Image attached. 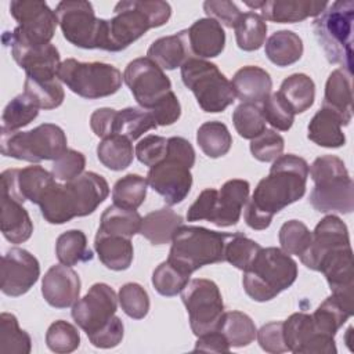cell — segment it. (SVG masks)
Listing matches in <instances>:
<instances>
[{
	"label": "cell",
	"mask_w": 354,
	"mask_h": 354,
	"mask_svg": "<svg viewBox=\"0 0 354 354\" xmlns=\"http://www.w3.org/2000/svg\"><path fill=\"white\" fill-rule=\"evenodd\" d=\"M234 30L238 47L243 51H254L266 43L267 22L257 12H242Z\"/></svg>",
	"instance_id": "b9f144b4"
},
{
	"label": "cell",
	"mask_w": 354,
	"mask_h": 354,
	"mask_svg": "<svg viewBox=\"0 0 354 354\" xmlns=\"http://www.w3.org/2000/svg\"><path fill=\"white\" fill-rule=\"evenodd\" d=\"M82 282L75 270L69 266H51L41 279V295L55 308L73 306L80 295Z\"/></svg>",
	"instance_id": "44dd1931"
},
{
	"label": "cell",
	"mask_w": 354,
	"mask_h": 354,
	"mask_svg": "<svg viewBox=\"0 0 354 354\" xmlns=\"http://www.w3.org/2000/svg\"><path fill=\"white\" fill-rule=\"evenodd\" d=\"M308 173L314 188L308 196L310 205L321 213L348 214L354 210V184L344 162L335 155L317 158Z\"/></svg>",
	"instance_id": "277c9868"
},
{
	"label": "cell",
	"mask_w": 354,
	"mask_h": 354,
	"mask_svg": "<svg viewBox=\"0 0 354 354\" xmlns=\"http://www.w3.org/2000/svg\"><path fill=\"white\" fill-rule=\"evenodd\" d=\"M180 69L184 86L194 93L202 111L218 113L235 101L236 97L231 82L216 64L189 57Z\"/></svg>",
	"instance_id": "30bf717a"
},
{
	"label": "cell",
	"mask_w": 354,
	"mask_h": 354,
	"mask_svg": "<svg viewBox=\"0 0 354 354\" xmlns=\"http://www.w3.org/2000/svg\"><path fill=\"white\" fill-rule=\"evenodd\" d=\"M282 329L288 351L295 354H301L306 344L317 332L313 317L307 313H293L283 321Z\"/></svg>",
	"instance_id": "f6af8a7d"
},
{
	"label": "cell",
	"mask_w": 354,
	"mask_h": 354,
	"mask_svg": "<svg viewBox=\"0 0 354 354\" xmlns=\"http://www.w3.org/2000/svg\"><path fill=\"white\" fill-rule=\"evenodd\" d=\"M260 249L261 246L246 235L241 232L230 234L224 249V259L235 268L245 271Z\"/></svg>",
	"instance_id": "681fc988"
},
{
	"label": "cell",
	"mask_w": 354,
	"mask_h": 354,
	"mask_svg": "<svg viewBox=\"0 0 354 354\" xmlns=\"http://www.w3.org/2000/svg\"><path fill=\"white\" fill-rule=\"evenodd\" d=\"M343 119L329 108L321 106L307 126V138L324 148H340L346 144Z\"/></svg>",
	"instance_id": "4316f807"
},
{
	"label": "cell",
	"mask_w": 354,
	"mask_h": 354,
	"mask_svg": "<svg viewBox=\"0 0 354 354\" xmlns=\"http://www.w3.org/2000/svg\"><path fill=\"white\" fill-rule=\"evenodd\" d=\"M187 43L191 57L214 58L225 47V32L223 26L212 18H199L185 29Z\"/></svg>",
	"instance_id": "603a6c76"
},
{
	"label": "cell",
	"mask_w": 354,
	"mask_h": 354,
	"mask_svg": "<svg viewBox=\"0 0 354 354\" xmlns=\"http://www.w3.org/2000/svg\"><path fill=\"white\" fill-rule=\"evenodd\" d=\"M123 82L129 87L140 108L151 111L171 90V82L148 57L130 61L123 72Z\"/></svg>",
	"instance_id": "2e32d148"
},
{
	"label": "cell",
	"mask_w": 354,
	"mask_h": 354,
	"mask_svg": "<svg viewBox=\"0 0 354 354\" xmlns=\"http://www.w3.org/2000/svg\"><path fill=\"white\" fill-rule=\"evenodd\" d=\"M181 300L195 336L218 329L224 314V303L216 282L206 278L191 279L181 290Z\"/></svg>",
	"instance_id": "9a60e30c"
},
{
	"label": "cell",
	"mask_w": 354,
	"mask_h": 354,
	"mask_svg": "<svg viewBox=\"0 0 354 354\" xmlns=\"http://www.w3.org/2000/svg\"><path fill=\"white\" fill-rule=\"evenodd\" d=\"M108 195L109 185L102 176L83 171L68 183L54 181L41 196L39 207L47 223L65 224L75 217L91 214Z\"/></svg>",
	"instance_id": "7a4b0ae2"
},
{
	"label": "cell",
	"mask_w": 354,
	"mask_h": 354,
	"mask_svg": "<svg viewBox=\"0 0 354 354\" xmlns=\"http://www.w3.org/2000/svg\"><path fill=\"white\" fill-rule=\"evenodd\" d=\"M147 57L159 65L163 71H173L191 57L185 29L176 35L163 36L156 39L148 48Z\"/></svg>",
	"instance_id": "f1b7e54d"
},
{
	"label": "cell",
	"mask_w": 354,
	"mask_h": 354,
	"mask_svg": "<svg viewBox=\"0 0 354 354\" xmlns=\"http://www.w3.org/2000/svg\"><path fill=\"white\" fill-rule=\"evenodd\" d=\"M278 238L285 253L301 256L310 245L311 231L303 221L289 220L279 228Z\"/></svg>",
	"instance_id": "816d5d0a"
},
{
	"label": "cell",
	"mask_w": 354,
	"mask_h": 354,
	"mask_svg": "<svg viewBox=\"0 0 354 354\" xmlns=\"http://www.w3.org/2000/svg\"><path fill=\"white\" fill-rule=\"evenodd\" d=\"M147 187L148 181L145 177L133 173L126 174L119 178L112 188L113 203L124 209L136 210L145 201Z\"/></svg>",
	"instance_id": "bcb514c9"
},
{
	"label": "cell",
	"mask_w": 354,
	"mask_h": 354,
	"mask_svg": "<svg viewBox=\"0 0 354 354\" xmlns=\"http://www.w3.org/2000/svg\"><path fill=\"white\" fill-rule=\"evenodd\" d=\"M281 97L296 113L306 112L315 100L314 80L306 73H293L288 76L278 90Z\"/></svg>",
	"instance_id": "e575fe53"
},
{
	"label": "cell",
	"mask_w": 354,
	"mask_h": 354,
	"mask_svg": "<svg viewBox=\"0 0 354 354\" xmlns=\"http://www.w3.org/2000/svg\"><path fill=\"white\" fill-rule=\"evenodd\" d=\"M141 221L142 217L137 210L124 209L113 203L102 212L97 232L131 238L140 232Z\"/></svg>",
	"instance_id": "836d02e7"
},
{
	"label": "cell",
	"mask_w": 354,
	"mask_h": 354,
	"mask_svg": "<svg viewBox=\"0 0 354 354\" xmlns=\"http://www.w3.org/2000/svg\"><path fill=\"white\" fill-rule=\"evenodd\" d=\"M354 313V300H347L336 295L328 296L311 314L318 332L335 337L336 332Z\"/></svg>",
	"instance_id": "4dcf8cb0"
},
{
	"label": "cell",
	"mask_w": 354,
	"mask_h": 354,
	"mask_svg": "<svg viewBox=\"0 0 354 354\" xmlns=\"http://www.w3.org/2000/svg\"><path fill=\"white\" fill-rule=\"evenodd\" d=\"M261 111L266 122L279 131H288L295 122V112L278 91L261 102Z\"/></svg>",
	"instance_id": "db71d44e"
},
{
	"label": "cell",
	"mask_w": 354,
	"mask_h": 354,
	"mask_svg": "<svg viewBox=\"0 0 354 354\" xmlns=\"http://www.w3.org/2000/svg\"><path fill=\"white\" fill-rule=\"evenodd\" d=\"M24 93L40 108L55 109L65 98L61 80L58 77H32L26 76L24 83Z\"/></svg>",
	"instance_id": "74e56055"
},
{
	"label": "cell",
	"mask_w": 354,
	"mask_h": 354,
	"mask_svg": "<svg viewBox=\"0 0 354 354\" xmlns=\"http://www.w3.org/2000/svg\"><path fill=\"white\" fill-rule=\"evenodd\" d=\"M285 141L281 134L266 129L250 141V152L260 162H274L283 152Z\"/></svg>",
	"instance_id": "11a10c76"
},
{
	"label": "cell",
	"mask_w": 354,
	"mask_h": 354,
	"mask_svg": "<svg viewBox=\"0 0 354 354\" xmlns=\"http://www.w3.org/2000/svg\"><path fill=\"white\" fill-rule=\"evenodd\" d=\"M198 340L195 343L194 351H206V353H228L230 343L225 336L218 330H210L203 335L196 336Z\"/></svg>",
	"instance_id": "e7e4bbea"
},
{
	"label": "cell",
	"mask_w": 354,
	"mask_h": 354,
	"mask_svg": "<svg viewBox=\"0 0 354 354\" xmlns=\"http://www.w3.org/2000/svg\"><path fill=\"white\" fill-rule=\"evenodd\" d=\"M283 321H272L268 324H264L256 333L257 342L260 347L271 354H279L286 353L288 347L285 344L283 339V329H282Z\"/></svg>",
	"instance_id": "680465c9"
},
{
	"label": "cell",
	"mask_w": 354,
	"mask_h": 354,
	"mask_svg": "<svg viewBox=\"0 0 354 354\" xmlns=\"http://www.w3.org/2000/svg\"><path fill=\"white\" fill-rule=\"evenodd\" d=\"M156 127L158 124L149 111L137 106H127L116 111L113 120V136H124L134 141L144 133Z\"/></svg>",
	"instance_id": "8d00e7d4"
},
{
	"label": "cell",
	"mask_w": 354,
	"mask_h": 354,
	"mask_svg": "<svg viewBox=\"0 0 354 354\" xmlns=\"http://www.w3.org/2000/svg\"><path fill=\"white\" fill-rule=\"evenodd\" d=\"M232 123L242 138L253 140L266 130L267 122L261 106L250 102H242L232 112Z\"/></svg>",
	"instance_id": "c3c4849f"
},
{
	"label": "cell",
	"mask_w": 354,
	"mask_h": 354,
	"mask_svg": "<svg viewBox=\"0 0 354 354\" xmlns=\"http://www.w3.org/2000/svg\"><path fill=\"white\" fill-rule=\"evenodd\" d=\"M149 112L152 113L158 126H170L180 119L181 105L174 91H170Z\"/></svg>",
	"instance_id": "6125c7cd"
},
{
	"label": "cell",
	"mask_w": 354,
	"mask_h": 354,
	"mask_svg": "<svg viewBox=\"0 0 354 354\" xmlns=\"http://www.w3.org/2000/svg\"><path fill=\"white\" fill-rule=\"evenodd\" d=\"M0 228L3 236L11 243L28 241L33 232V223L21 202L1 194Z\"/></svg>",
	"instance_id": "83f0119b"
},
{
	"label": "cell",
	"mask_w": 354,
	"mask_h": 354,
	"mask_svg": "<svg viewBox=\"0 0 354 354\" xmlns=\"http://www.w3.org/2000/svg\"><path fill=\"white\" fill-rule=\"evenodd\" d=\"M55 254L61 264L69 267L93 259V252L87 246V236L80 230L62 232L55 242Z\"/></svg>",
	"instance_id": "60d3db41"
},
{
	"label": "cell",
	"mask_w": 354,
	"mask_h": 354,
	"mask_svg": "<svg viewBox=\"0 0 354 354\" xmlns=\"http://www.w3.org/2000/svg\"><path fill=\"white\" fill-rule=\"evenodd\" d=\"M195 165V151L191 142L183 137L167 138V155L147 173V181L158 192L166 205L183 202L192 187L191 167Z\"/></svg>",
	"instance_id": "8992f818"
},
{
	"label": "cell",
	"mask_w": 354,
	"mask_h": 354,
	"mask_svg": "<svg viewBox=\"0 0 354 354\" xmlns=\"http://www.w3.org/2000/svg\"><path fill=\"white\" fill-rule=\"evenodd\" d=\"M115 15L105 19V51H122L144 36L149 29L159 28L171 17V7L162 0L119 1Z\"/></svg>",
	"instance_id": "3957f363"
},
{
	"label": "cell",
	"mask_w": 354,
	"mask_h": 354,
	"mask_svg": "<svg viewBox=\"0 0 354 354\" xmlns=\"http://www.w3.org/2000/svg\"><path fill=\"white\" fill-rule=\"evenodd\" d=\"M183 224V217L170 207H160L142 217L140 234L152 245L171 242L177 228Z\"/></svg>",
	"instance_id": "1f68e13d"
},
{
	"label": "cell",
	"mask_w": 354,
	"mask_h": 354,
	"mask_svg": "<svg viewBox=\"0 0 354 354\" xmlns=\"http://www.w3.org/2000/svg\"><path fill=\"white\" fill-rule=\"evenodd\" d=\"M116 109L98 108L90 116V127L97 137L106 138L113 136V120Z\"/></svg>",
	"instance_id": "be15d7a7"
},
{
	"label": "cell",
	"mask_w": 354,
	"mask_h": 354,
	"mask_svg": "<svg viewBox=\"0 0 354 354\" xmlns=\"http://www.w3.org/2000/svg\"><path fill=\"white\" fill-rule=\"evenodd\" d=\"M39 260L26 249L11 248L1 259L0 289L4 295L18 297L25 295L39 279Z\"/></svg>",
	"instance_id": "ac0fdd59"
},
{
	"label": "cell",
	"mask_w": 354,
	"mask_h": 354,
	"mask_svg": "<svg viewBox=\"0 0 354 354\" xmlns=\"http://www.w3.org/2000/svg\"><path fill=\"white\" fill-rule=\"evenodd\" d=\"M250 185L246 180L232 178L220 189H203L187 212L188 221L206 220L217 227L235 225L249 199Z\"/></svg>",
	"instance_id": "9c48e42d"
},
{
	"label": "cell",
	"mask_w": 354,
	"mask_h": 354,
	"mask_svg": "<svg viewBox=\"0 0 354 354\" xmlns=\"http://www.w3.org/2000/svg\"><path fill=\"white\" fill-rule=\"evenodd\" d=\"M86 166V158L76 149H66L61 156L53 160L51 173L55 180L68 183L80 176Z\"/></svg>",
	"instance_id": "9f6ffc18"
},
{
	"label": "cell",
	"mask_w": 354,
	"mask_h": 354,
	"mask_svg": "<svg viewBox=\"0 0 354 354\" xmlns=\"http://www.w3.org/2000/svg\"><path fill=\"white\" fill-rule=\"evenodd\" d=\"M10 14L18 22L12 32L3 33L4 46L14 43L25 46L48 44L54 37L58 19L46 1L14 0L10 3Z\"/></svg>",
	"instance_id": "4fadbf2b"
},
{
	"label": "cell",
	"mask_w": 354,
	"mask_h": 354,
	"mask_svg": "<svg viewBox=\"0 0 354 354\" xmlns=\"http://www.w3.org/2000/svg\"><path fill=\"white\" fill-rule=\"evenodd\" d=\"M243 3L246 6H249V7H252V8H261L264 0H261V1H243Z\"/></svg>",
	"instance_id": "03108f58"
},
{
	"label": "cell",
	"mask_w": 354,
	"mask_h": 354,
	"mask_svg": "<svg viewBox=\"0 0 354 354\" xmlns=\"http://www.w3.org/2000/svg\"><path fill=\"white\" fill-rule=\"evenodd\" d=\"M203 10L207 18L216 19L220 25L227 28H235L242 15L236 4L227 0H207L203 3Z\"/></svg>",
	"instance_id": "91938a15"
},
{
	"label": "cell",
	"mask_w": 354,
	"mask_h": 354,
	"mask_svg": "<svg viewBox=\"0 0 354 354\" xmlns=\"http://www.w3.org/2000/svg\"><path fill=\"white\" fill-rule=\"evenodd\" d=\"M322 106L336 112L347 126L353 118L351 73L337 68L332 71L325 83Z\"/></svg>",
	"instance_id": "484cf974"
},
{
	"label": "cell",
	"mask_w": 354,
	"mask_h": 354,
	"mask_svg": "<svg viewBox=\"0 0 354 354\" xmlns=\"http://www.w3.org/2000/svg\"><path fill=\"white\" fill-rule=\"evenodd\" d=\"M134 149L131 140L124 136H111L102 138L97 145L98 160L109 170L120 171L127 169L134 159Z\"/></svg>",
	"instance_id": "d590c367"
},
{
	"label": "cell",
	"mask_w": 354,
	"mask_h": 354,
	"mask_svg": "<svg viewBox=\"0 0 354 354\" xmlns=\"http://www.w3.org/2000/svg\"><path fill=\"white\" fill-rule=\"evenodd\" d=\"M353 24L354 3L337 0L328 3L325 10L315 17L313 30L326 59L339 64L353 75Z\"/></svg>",
	"instance_id": "52a82bcc"
},
{
	"label": "cell",
	"mask_w": 354,
	"mask_h": 354,
	"mask_svg": "<svg viewBox=\"0 0 354 354\" xmlns=\"http://www.w3.org/2000/svg\"><path fill=\"white\" fill-rule=\"evenodd\" d=\"M118 300L123 313L133 319H142L149 311V296L140 283L127 282L120 286Z\"/></svg>",
	"instance_id": "f5cc1de1"
},
{
	"label": "cell",
	"mask_w": 354,
	"mask_h": 354,
	"mask_svg": "<svg viewBox=\"0 0 354 354\" xmlns=\"http://www.w3.org/2000/svg\"><path fill=\"white\" fill-rule=\"evenodd\" d=\"M58 79L79 97L97 100L115 94L122 86L123 76L111 64L80 62L68 58L59 65Z\"/></svg>",
	"instance_id": "7c38bea8"
},
{
	"label": "cell",
	"mask_w": 354,
	"mask_h": 354,
	"mask_svg": "<svg viewBox=\"0 0 354 354\" xmlns=\"http://www.w3.org/2000/svg\"><path fill=\"white\" fill-rule=\"evenodd\" d=\"M14 61L22 68L26 76L32 77H58L61 65L59 53L51 43L43 46H25L14 43L11 46Z\"/></svg>",
	"instance_id": "7402d4cb"
},
{
	"label": "cell",
	"mask_w": 354,
	"mask_h": 354,
	"mask_svg": "<svg viewBox=\"0 0 354 354\" xmlns=\"http://www.w3.org/2000/svg\"><path fill=\"white\" fill-rule=\"evenodd\" d=\"M55 15L64 37L71 44L86 50L104 48L105 19L95 17L90 1H59L55 7Z\"/></svg>",
	"instance_id": "5bb4252c"
},
{
	"label": "cell",
	"mask_w": 354,
	"mask_h": 354,
	"mask_svg": "<svg viewBox=\"0 0 354 354\" xmlns=\"http://www.w3.org/2000/svg\"><path fill=\"white\" fill-rule=\"evenodd\" d=\"M32 339L19 328L18 319L11 313L0 315V354H29Z\"/></svg>",
	"instance_id": "7bdbcfd3"
},
{
	"label": "cell",
	"mask_w": 354,
	"mask_h": 354,
	"mask_svg": "<svg viewBox=\"0 0 354 354\" xmlns=\"http://www.w3.org/2000/svg\"><path fill=\"white\" fill-rule=\"evenodd\" d=\"M124 335V326L119 317H113L104 326L97 329L95 332L87 335L90 343L98 348H112L116 347Z\"/></svg>",
	"instance_id": "94428289"
},
{
	"label": "cell",
	"mask_w": 354,
	"mask_h": 354,
	"mask_svg": "<svg viewBox=\"0 0 354 354\" xmlns=\"http://www.w3.org/2000/svg\"><path fill=\"white\" fill-rule=\"evenodd\" d=\"M94 249L100 261L109 270L123 271L133 263L134 249L130 238L97 232Z\"/></svg>",
	"instance_id": "f546056e"
},
{
	"label": "cell",
	"mask_w": 354,
	"mask_h": 354,
	"mask_svg": "<svg viewBox=\"0 0 354 354\" xmlns=\"http://www.w3.org/2000/svg\"><path fill=\"white\" fill-rule=\"evenodd\" d=\"M232 88L235 97L242 102L261 104L270 94L272 88V80L270 73L254 65H246L238 69L232 77Z\"/></svg>",
	"instance_id": "d4e9b609"
},
{
	"label": "cell",
	"mask_w": 354,
	"mask_h": 354,
	"mask_svg": "<svg viewBox=\"0 0 354 354\" xmlns=\"http://www.w3.org/2000/svg\"><path fill=\"white\" fill-rule=\"evenodd\" d=\"M308 163L306 159L288 153L277 158L267 177L261 178L245 205L243 217L252 230H266L274 216L295 203L306 194Z\"/></svg>",
	"instance_id": "6da1fadb"
},
{
	"label": "cell",
	"mask_w": 354,
	"mask_h": 354,
	"mask_svg": "<svg viewBox=\"0 0 354 354\" xmlns=\"http://www.w3.org/2000/svg\"><path fill=\"white\" fill-rule=\"evenodd\" d=\"M118 301V296L109 285L97 282L72 306L71 314L76 325L90 335L115 317Z\"/></svg>",
	"instance_id": "e0dca14e"
},
{
	"label": "cell",
	"mask_w": 354,
	"mask_h": 354,
	"mask_svg": "<svg viewBox=\"0 0 354 354\" xmlns=\"http://www.w3.org/2000/svg\"><path fill=\"white\" fill-rule=\"evenodd\" d=\"M39 106L25 94L14 97L4 108L1 115V131L12 133L28 126L39 115Z\"/></svg>",
	"instance_id": "ee69618b"
},
{
	"label": "cell",
	"mask_w": 354,
	"mask_h": 354,
	"mask_svg": "<svg viewBox=\"0 0 354 354\" xmlns=\"http://www.w3.org/2000/svg\"><path fill=\"white\" fill-rule=\"evenodd\" d=\"M47 347L58 354L75 351L80 344V335L77 328L68 321H54L46 332Z\"/></svg>",
	"instance_id": "f907efd6"
},
{
	"label": "cell",
	"mask_w": 354,
	"mask_h": 354,
	"mask_svg": "<svg viewBox=\"0 0 354 354\" xmlns=\"http://www.w3.org/2000/svg\"><path fill=\"white\" fill-rule=\"evenodd\" d=\"M350 245L347 225L335 214L325 216L311 232V241L306 252L299 256L300 261L310 270L318 271L321 260L332 250Z\"/></svg>",
	"instance_id": "ffe728a7"
},
{
	"label": "cell",
	"mask_w": 354,
	"mask_h": 354,
	"mask_svg": "<svg viewBox=\"0 0 354 354\" xmlns=\"http://www.w3.org/2000/svg\"><path fill=\"white\" fill-rule=\"evenodd\" d=\"M230 234L196 225H180L171 239L167 260L189 275L203 266L225 261L224 249Z\"/></svg>",
	"instance_id": "ba28073f"
},
{
	"label": "cell",
	"mask_w": 354,
	"mask_h": 354,
	"mask_svg": "<svg viewBox=\"0 0 354 354\" xmlns=\"http://www.w3.org/2000/svg\"><path fill=\"white\" fill-rule=\"evenodd\" d=\"M134 153L141 163L148 167H153L167 155V138L156 134L145 136L136 145Z\"/></svg>",
	"instance_id": "6f0895ef"
},
{
	"label": "cell",
	"mask_w": 354,
	"mask_h": 354,
	"mask_svg": "<svg viewBox=\"0 0 354 354\" xmlns=\"http://www.w3.org/2000/svg\"><path fill=\"white\" fill-rule=\"evenodd\" d=\"M264 53L274 65L289 66L301 58L303 41L292 30H278L266 40Z\"/></svg>",
	"instance_id": "d6a6232c"
},
{
	"label": "cell",
	"mask_w": 354,
	"mask_h": 354,
	"mask_svg": "<svg viewBox=\"0 0 354 354\" xmlns=\"http://www.w3.org/2000/svg\"><path fill=\"white\" fill-rule=\"evenodd\" d=\"M196 142L206 156L216 159L228 153L232 145V137L224 123L210 120L199 126L196 131Z\"/></svg>",
	"instance_id": "f35d334b"
},
{
	"label": "cell",
	"mask_w": 354,
	"mask_h": 354,
	"mask_svg": "<svg viewBox=\"0 0 354 354\" xmlns=\"http://www.w3.org/2000/svg\"><path fill=\"white\" fill-rule=\"evenodd\" d=\"M218 330L225 336L231 347L249 346L257 333L253 319L242 311H224Z\"/></svg>",
	"instance_id": "ab89813d"
},
{
	"label": "cell",
	"mask_w": 354,
	"mask_h": 354,
	"mask_svg": "<svg viewBox=\"0 0 354 354\" xmlns=\"http://www.w3.org/2000/svg\"><path fill=\"white\" fill-rule=\"evenodd\" d=\"M297 263L279 248H261L243 271L242 285L254 301H268L293 285Z\"/></svg>",
	"instance_id": "5b68a950"
},
{
	"label": "cell",
	"mask_w": 354,
	"mask_h": 354,
	"mask_svg": "<svg viewBox=\"0 0 354 354\" xmlns=\"http://www.w3.org/2000/svg\"><path fill=\"white\" fill-rule=\"evenodd\" d=\"M328 1L314 0H264L261 6V17L264 21L277 24H295L307 19L308 17H318Z\"/></svg>",
	"instance_id": "cb8c5ba5"
},
{
	"label": "cell",
	"mask_w": 354,
	"mask_h": 354,
	"mask_svg": "<svg viewBox=\"0 0 354 354\" xmlns=\"http://www.w3.org/2000/svg\"><path fill=\"white\" fill-rule=\"evenodd\" d=\"M68 140L64 130L54 123H43L29 131H1V153L18 160L39 163L55 160L66 148Z\"/></svg>",
	"instance_id": "8fae6325"
},
{
	"label": "cell",
	"mask_w": 354,
	"mask_h": 354,
	"mask_svg": "<svg viewBox=\"0 0 354 354\" xmlns=\"http://www.w3.org/2000/svg\"><path fill=\"white\" fill-rule=\"evenodd\" d=\"M189 274L169 260L160 263L152 272V285L162 296H176L189 282Z\"/></svg>",
	"instance_id": "7dc6e473"
},
{
	"label": "cell",
	"mask_w": 354,
	"mask_h": 354,
	"mask_svg": "<svg viewBox=\"0 0 354 354\" xmlns=\"http://www.w3.org/2000/svg\"><path fill=\"white\" fill-rule=\"evenodd\" d=\"M1 194L24 203L26 201L39 205L47 188L55 181L53 173L35 165L24 169H7L1 173Z\"/></svg>",
	"instance_id": "d6986e66"
}]
</instances>
